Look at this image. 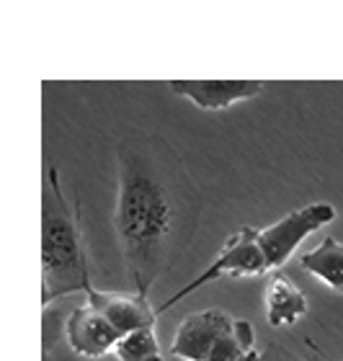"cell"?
Listing matches in <instances>:
<instances>
[{"mask_svg": "<svg viewBox=\"0 0 343 361\" xmlns=\"http://www.w3.org/2000/svg\"><path fill=\"white\" fill-rule=\"evenodd\" d=\"M336 219V207L328 202H313L302 209L289 212L274 225L258 230V245L266 258V269H279L291 258V253L320 227Z\"/></svg>", "mask_w": 343, "mask_h": 361, "instance_id": "4", "label": "cell"}, {"mask_svg": "<svg viewBox=\"0 0 343 361\" xmlns=\"http://www.w3.org/2000/svg\"><path fill=\"white\" fill-rule=\"evenodd\" d=\"M114 354L119 361H165L155 328H142V331L121 336L114 346Z\"/></svg>", "mask_w": 343, "mask_h": 361, "instance_id": "11", "label": "cell"}, {"mask_svg": "<svg viewBox=\"0 0 343 361\" xmlns=\"http://www.w3.org/2000/svg\"><path fill=\"white\" fill-rule=\"evenodd\" d=\"M88 305L96 310L98 315H104L112 328L119 336L142 331V328H155L157 315L155 307L148 302V297L140 294H121V292H98L88 286Z\"/></svg>", "mask_w": 343, "mask_h": 361, "instance_id": "6", "label": "cell"}, {"mask_svg": "<svg viewBox=\"0 0 343 361\" xmlns=\"http://www.w3.org/2000/svg\"><path fill=\"white\" fill-rule=\"evenodd\" d=\"M261 354H263L261 348H253V351H248L246 356H240L238 361H261Z\"/></svg>", "mask_w": 343, "mask_h": 361, "instance_id": "13", "label": "cell"}, {"mask_svg": "<svg viewBox=\"0 0 343 361\" xmlns=\"http://www.w3.org/2000/svg\"><path fill=\"white\" fill-rule=\"evenodd\" d=\"M119 188L114 225L135 294L179 264L199 222V191L165 137L132 132L116 147Z\"/></svg>", "mask_w": 343, "mask_h": 361, "instance_id": "1", "label": "cell"}, {"mask_svg": "<svg viewBox=\"0 0 343 361\" xmlns=\"http://www.w3.org/2000/svg\"><path fill=\"white\" fill-rule=\"evenodd\" d=\"M307 312V297L291 279L274 276L266 286V317L271 328H291Z\"/></svg>", "mask_w": 343, "mask_h": 361, "instance_id": "9", "label": "cell"}, {"mask_svg": "<svg viewBox=\"0 0 343 361\" xmlns=\"http://www.w3.org/2000/svg\"><path fill=\"white\" fill-rule=\"evenodd\" d=\"M299 264L313 276L325 281L333 292L343 294V243H338L336 238H325L318 248L305 253Z\"/></svg>", "mask_w": 343, "mask_h": 361, "instance_id": "10", "label": "cell"}, {"mask_svg": "<svg viewBox=\"0 0 343 361\" xmlns=\"http://www.w3.org/2000/svg\"><path fill=\"white\" fill-rule=\"evenodd\" d=\"M261 361H297V359H291L287 351H282V348H276V346H269V351H263L261 354Z\"/></svg>", "mask_w": 343, "mask_h": 361, "instance_id": "12", "label": "cell"}, {"mask_svg": "<svg viewBox=\"0 0 343 361\" xmlns=\"http://www.w3.org/2000/svg\"><path fill=\"white\" fill-rule=\"evenodd\" d=\"M171 90L207 111H222L263 93L261 80H171Z\"/></svg>", "mask_w": 343, "mask_h": 361, "instance_id": "7", "label": "cell"}, {"mask_svg": "<svg viewBox=\"0 0 343 361\" xmlns=\"http://www.w3.org/2000/svg\"><path fill=\"white\" fill-rule=\"evenodd\" d=\"M232 320L235 317L222 310H204V312L188 315L173 336L171 354L183 361H209L215 346L232 328Z\"/></svg>", "mask_w": 343, "mask_h": 361, "instance_id": "5", "label": "cell"}, {"mask_svg": "<svg viewBox=\"0 0 343 361\" xmlns=\"http://www.w3.org/2000/svg\"><path fill=\"white\" fill-rule=\"evenodd\" d=\"M315 361H328V359H325V356H318V359H315Z\"/></svg>", "mask_w": 343, "mask_h": 361, "instance_id": "14", "label": "cell"}, {"mask_svg": "<svg viewBox=\"0 0 343 361\" xmlns=\"http://www.w3.org/2000/svg\"><path fill=\"white\" fill-rule=\"evenodd\" d=\"M68 341L75 354L85 356V359H101V356L112 354L116 341L121 338L119 333L114 331L112 323L104 315H98L90 305L75 307L68 317Z\"/></svg>", "mask_w": 343, "mask_h": 361, "instance_id": "8", "label": "cell"}, {"mask_svg": "<svg viewBox=\"0 0 343 361\" xmlns=\"http://www.w3.org/2000/svg\"><path fill=\"white\" fill-rule=\"evenodd\" d=\"M266 271L269 269H266V258H263L261 245H258V230L255 227H240L238 233L222 245L219 256L199 276L191 279L173 297H168L160 307H155V315L160 317L163 312L176 307L181 300H186L188 294H194L196 289H202L209 281H217V279H253V276H263Z\"/></svg>", "mask_w": 343, "mask_h": 361, "instance_id": "3", "label": "cell"}, {"mask_svg": "<svg viewBox=\"0 0 343 361\" xmlns=\"http://www.w3.org/2000/svg\"><path fill=\"white\" fill-rule=\"evenodd\" d=\"M88 258L78 212L62 194L57 168H47L42 204V305H52L75 292H88Z\"/></svg>", "mask_w": 343, "mask_h": 361, "instance_id": "2", "label": "cell"}]
</instances>
